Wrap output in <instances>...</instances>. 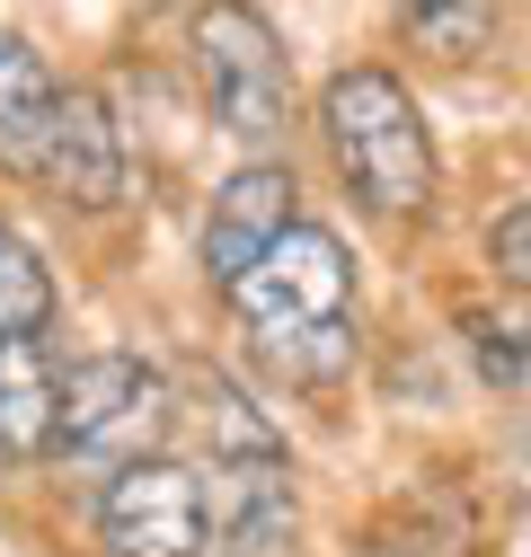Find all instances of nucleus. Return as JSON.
Masks as SVG:
<instances>
[{"label":"nucleus","instance_id":"obj_1","mask_svg":"<svg viewBox=\"0 0 531 557\" xmlns=\"http://www.w3.org/2000/svg\"><path fill=\"white\" fill-rule=\"evenodd\" d=\"M222 301H231V319L248 336V355L284 389H337L355 372V355H363L355 257H346L337 231H319V222H293Z\"/></svg>","mask_w":531,"mask_h":557},{"label":"nucleus","instance_id":"obj_6","mask_svg":"<svg viewBox=\"0 0 531 557\" xmlns=\"http://www.w3.org/2000/svg\"><path fill=\"white\" fill-rule=\"evenodd\" d=\"M293 222H301V186H293L284 160H248V169H231L222 195H213V213H205V284L231 293L239 274L293 231Z\"/></svg>","mask_w":531,"mask_h":557},{"label":"nucleus","instance_id":"obj_11","mask_svg":"<svg viewBox=\"0 0 531 557\" xmlns=\"http://www.w3.org/2000/svg\"><path fill=\"white\" fill-rule=\"evenodd\" d=\"M390 18L434 62H479L496 45V0H390Z\"/></svg>","mask_w":531,"mask_h":557},{"label":"nucleus","instance_id":"obj_15","mask_svg":"<svg viewBox=\"0 0 531 557\" xmlns=\"http://www.w3.org/2000/svg\"><path fill=\"white\" fill-rule=\"evenodd\" d=\"M363 557H408V548H363Z\"/></svg>","mask_w":531,"mask_h":557},{"label":"nucleus","instance_id":"obj_3","mask_svg":"<svg viewBox=\"0 0 531 557\" xmlns=\"http://www.w3.org/2000/svg\"><path fill=\"white\" fill-rule=\"evenodd\" d=\"M186 45H195V81H205L222 133L266 160L284 143V124H293V53L275 45V27L248 0H205L186 18Z\"/></svg>","mask_w":531,"mask_h":557},{"label":"nucleus","instance_id":"obj_10","mask_svg":"<svg viewBox=\"0 0 531 557\" xmlns=\"http://www.w3.org/2000/svg\"><path fill=\"white\" fill-rule=\"evenodd\" d=\"M53 107H62V89H53V72L36 62V45L27 36H0V169H18V177L45 169Z\"/></svg>","mask_w":531,"mask_h":557},{"label":"nucleus","instance_id":"obj_5","mask_svg":"<svg viewBox=\"0 0 531 557\" xmlns=\"http://www.w3.org/2000/svg\"><path fill=\"white\" fill-rule=\"evenodd\" d=\"M98 540H107V557H205L213 548L205 469H186L169 451L115 469L98 496Z\"/></svg>","mask_w":531,"mask_h":557},{"label":"nucleus","instance_id":"obj_8","mask_svg":"<svg viewBox=\"0 0 531 557\" xmlns=\"http://www.w3.org/2000/svg\"><path fill=\"white\" fill-rule=\"evenodd\" d=\"M62 203H81V213H107L124 195V124L98 89H62L53 107V143H45V169H36Z\"/></svg>","mask_w":531,"mask_h":557},{"label":"nucleus","instance_id":"obj_4","mask_svg":"<svg viewBox=\"0 0 531 557\" xmlns=\"http://www.w3.org/2000/svg\"><path fill=\"white\" fill-rule=\"evenodd\" d=\"M177 425V398L143 355H81L62 372V425H53V460L72 469H133V460H160Z\"/></svg>","mask_w":531,"mask_h":557},{"label":"nucleus","instance_id":"obj_9","mask_svg":"<svg viewBox=\"0 0 531 557\" xmlns=\"http://www.w3.org/2000/svg\"><path fill=\"white\" fill-rule=\"evenodd\" d=\"M62 425V363L36 336H0V460H45Z\"/></svg>","mask_w":531,"mask_h":557},{"label":"nucleus","instance_id":"obj_2","mask_svg":"<svg viewBox=\"0 0 531 557\" xmlns=\"http://www.w3.org/2000/svg\"><path fill=\"white\" fill-rule=\"evenodd\" d=\"M319 143L372 213L408 222L434 203V133H425L417 98L390 72H372V62H355V72H337L319 89Z\"/></svg>","mask_w":531,"mask_h":557},{"label":"nucleus","instance_id":"obj_7","mask_svg":"<svg viewBox=\"0 0 531 557\" xmlns=\"http://www.w3.org/2000/svg\"><path fill=\"white\" fill-rule=\"evenodd\" d=\"M205 513L231 557H293L301 505H293V460L284 451H239L205 469Z\"/></svg>","mask_w":531,"mask_h":557},{"label":"nucleus","instance_id":"obj_14","mask_svg":"<svg viewBox=\"0 0 531 557\" xmlns=\"http://www.w3.org/2000/svg\"><path fill=\"white\" fill-rule=\"evenodd\" d=\"M470 336H479V372H487V381H514V372H522V345H505V327H479V319H470Z\"/></svg>","mask_w":531,"mask_h":557},{"label":"nucleus","instance_id":"obj_13","mask_svg":"<svg viewBox=\"0 0 531 557\" xmlns=\"http://www.w3.org/2000/svg\"><path fill=\"white\" fill-rule=\"evenodd\" d=\"M487 257H496V274H514V284H531V203H514V213L496 222Z\"/></svg>","mask_w":531,"mask_h":557},{"label":"nucleus","instance_id":"obj_12","mask_svg":"<svg viewBox=\"0 0 531 557\" xmlns=\"http://www.w3.org/2000/svg\"><path fill=\"white\" fill-rule=\"evenodd\" d=\"M45 319H53V274L10 222H0V336H45Z\"/></svg>","mask_w":531,"mask_h":557}]
</instances>
